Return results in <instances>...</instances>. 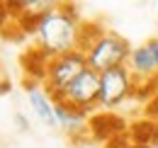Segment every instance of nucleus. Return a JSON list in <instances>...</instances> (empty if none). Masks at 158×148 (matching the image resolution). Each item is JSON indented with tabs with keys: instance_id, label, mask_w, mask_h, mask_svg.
Masks as SVG:
<instances>
[{
	"instance_id": "nucleus-1",
	"label": "nucleus",
	"mask_w": 158,
	"mask_h": 148,
	"mask_svg": "<svg viewBox=\"0 0 158 148\" xmlns=\"http://www.w3.org/2000/svg\"><path fill=\"white\" fill-rule=\"evenodd\" d=\"M32 37L37 44V51L46 58L68 51H80L85 37V22L78 17V12L71 5H56L37 22Z\"/></svg>"
},
{
	"instance_id": "nucleus-2",
	"label": "nucleus",
	"mask_w": 158,
	"mask_h": 148,
	"mask_svg": "<svg viewBox=\"0 0 158 148\" xmlns=\"http://www.w3.org/2000/svg\"><path fill=\"white\" fill-rule=\"evenodd\" d=\"M90 29L93 24H85V37H83V49H80L85 54L88 68L102 75L107 71L127 66L131 56V44L117 32H110V29L90 32Z\"/></svg>"
},
{
	"instance_id": "nucleus-3",
	"label": "nucleus",
	"mask_w": 158,
	"mask_h": 148,
	"mask_svg": "<svg viewBox=\"0 0 158 148\" xmlns=\"http://www.w3.org/2000/svg\"><path fill=\"white\" fill-rule=\"evenodd\" d=\"M88 71V61L83 51H68V54L54 56V58H46V66H44V90H49V95L54 100H63L66 90L78 80L80 75Z\"/></svg>"
},
{
	"instance_id": "nucleus-4",
	"label": "nucleus",
	"mask_w": 158,
	"mask_h": 148,
	"mask_svg": "<svg viewBox=\"0 0 158 148\" xmlns=\"http://www.w3.org/2000/svg\"><path fill=\"white\" fill-rule=\"evenodd\" d=\"M134 90H136V80L129 73L127 66L107 71V73L100 75V105L98 107L112 109V107L122 105L127 97H131Z\"/></svg>"
},
{
	"instance_id": "nucleus-5",
	"label": "nucleus",
	"mask_w": 158,
	"mask_h": 148,
	"mask_svg": "<svg viewBox=\"0 0 158 148\" xmlns=\"http://www.w3.org/2000/svg\"><path fill=\"white\" fill-rule=\"evenodd\" d=\"M127 68L134 75L136 88H141V85L153 88V83L158 80V37L134 46L129 61H127Z\"/></svg>"
},
{
	"instance_id": "nucleus-6",
	"label": "nucleus",
	"mask_w": 158,
	"mask_h": 148,
	"mask_svg": "<svg viewBox=\"0 0 158 148\" xmlns=\"http://www.w3.org/2000/svg\"><path fill=\"white\" fill-rule=\"evenodd\" d=\"M63 102L71 105V107H76V109H80V112H85V114L90 109H95L100 105V73H95V71L88 68V71L66 90Z\"/></svg>"
},
{
	"instance_id": "nucleus-7",
	"label": "nucleus",
	"mask_w": 158,
	"mask_h": 148,
	"mask_svg": "<svg viewBox=\"0 0 158 148\" xmlns=\"http://www.w3.org/2000/svg\"><path fill=\"white\" fill-rule=\"evenodd\" d=\"M56 102V119H59V129H63L73 141H80L83 136H88V117L85 112L76 109L71 105H66L63 100H54Z\"/></svg>"
},
{
	"instance_id": "nucleus-8",
	"label": "nucleus",
	"mask_w": 158,
	"mask_h": 148,
	"mask_svg": "<svg viewBox=\"0 0 158 148\" xmlns=\"http://www.w3.org/2000/svg\"><path fill=\"white\" fill-rule=\"evenodd\" d=\"M27 100H29V107L34 109V114L39 117L46 126H51V129L59 126V119H56V102H54L51 95L44 92V88L29 85V88H27Z\"/></svg>"
},
{
	"instance_id": "nucleus-9",
	"label": "nucleus",
	"mask_w": 158,
	"mask_h": 148,
	"mask_svg": "<svg viewBox=\"0 0 158 148\" xmlns=\"http://www.w3.org/2000/svg\"><path fill=\"white\" fill-rule=\"evenodd\" d=\"M7 92H10V80L0 73V97H2V95H7Z\"/></svg>"
},
{
	"instance_id": "nucleus-10",
	"label": "nucleus",
	"mask_w": 158,
	"mask_h": 148,
	"mask_svg": "<svg viewBox=\"0 0 158 148\" xmlns=\"http://www.w3.org/2000/svg\"><path fill=\"white\" fill-rule=\"evenodd\" d=\"M15 121L20 124V129H22V131H27V129H29V124H27V119H24L22 114H17V117H15Z\"/></svg>"
},
{
	"instance_id": "nucleus-11",
	"label": "nucleus",
	"mask_w": 158,
	"mask_h": 148,
	"mask_svg": "<svg viewBox=\"0 0 158 148\" xmlns=\"http://www.w3.org/2000/svg\"><path fill=\"white\" fill-rule=\"evenodd\" d=\"M141 148H158V134L153 136V138H151V141H148V143H143Z\"/></svg>"
}]
</instances>
